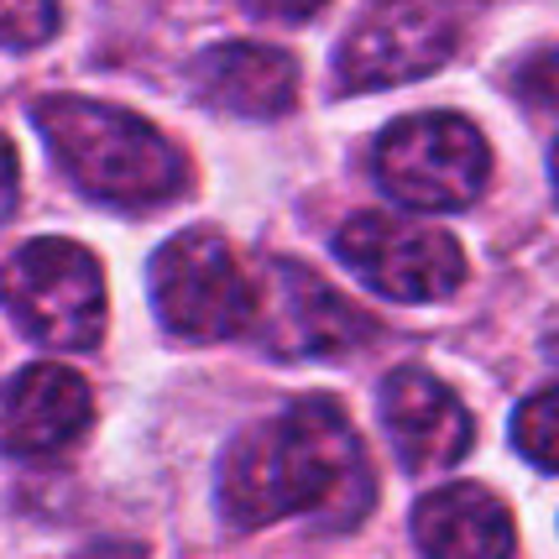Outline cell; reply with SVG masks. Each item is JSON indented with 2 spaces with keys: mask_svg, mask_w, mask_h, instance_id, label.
Instances as JSON below:
<instances>
[{
  "mask_svg": "<svg viewBox=\"0 0 559 559\" xmlns=\"http://www.w3.org/2000/svg\"><path fill=\"white\" fill-rule=\"evenodd\" d=\"M189 84L204 105L246 116V121H272L298 105V63H293V52L267 48V43L204 48L189 63Z\"/></svg>",
  "mask_w": 559,
  "mask_h": 559,
  "instance_id": "8fae6325",
  "label": "cell"
},
{
  "mask_svg": "<svg viewBox=\"0 0 559 559\" xmlns=\"http://www.w3.org/2000/svg\"><path fill=\"white\" fill-rule=\"evenodd\" d=\"M0 304L22 335L58 350H90L105 330V277L99 262L73 241H26L0 267Z\"/></svg>",
  "mask_w": 559,
  "mask_h": 559,
  "instance_id": "5b68a950",
  "label": "cell"
},
{
  "mask_svg": "<svg viewBox=\"0 0 559 559\" xmlns=\"http://www.w3.org/2000/svg\"><path fill=\"white\" fill-rule=\"evenodd\" d=\"M512 95L523 99L538 116L559 121V48H538L512 69Z\"/></svg>",
  "mask_w": 559,
  "mask_h": 559,
  "instance_id": "9a60e30c",
  "label": "cell"
},
{
  "mask_svg": "<svg viewBox=\"0 0 559 559\" xmlns=\"http://www.w3.org/2000/svg\"><path fill=\"white\" fill-rule=\"evenodd\" d=\"M230 5H236V11H246V16H257V22L298 26V22H314L330 0H230Z\"/></svg>",
  "mask_w": 559,
  "mask_h": 559,
  "instance_id": "2e32d148",
  "label": "cell"
},
{
  "mask_svg": "<svg viewBox=\"0 0 559 559\" xmlns=\"http://www.w3.org/2000/svg\"><path fill=\"white\" fill-rule=\"evenodd\" d=\"M549 168H555V199H559V142H555V157H549Z\"/></svg>",
  "mask_w": 559,
  "mask_h": 559,
  "instance_id": "ac0fdd59",
  "label": "cell"
},
{
  "mask_svg": "<svg viewBox=\"0 0 559 559\" xmlns=\"http://www.w3.org/2000/svg\"><path fill=\"white\" fill-rule=\"evenodd\" d=\"M58 32V0H0V48H43Z\"/></svg>",
  "mask_w": 559,
  "mask_h": 559,
  "instance_id": "5bb4252c",
  "label": "cell"
},
{
  "mask_svg": "<svg viewBox=\"0 0 559 559\" xmlns=\"http://www.w3.org/2000/svg\"><path fill=\"white\" fill-rule=\"evenodd\" d=\"M371 461L335 397H304L288 414L246 429L219 461V512L236 528L319 518L356 528L371 508Z\"/></svg>",
  "mask_w": 559,
  "mask_h": 559,
  "instance_id": "6da1fadb",
  "label": "cell"
},
{
  "mask_svg": "<svg viewBox=\"0 0 559 559\" xmlns=\"http://www.w3.org/2000/svg\"><path fill=\"white\" fill-rule=\"evenodd\" d=\"M465 32V0H366L335 52V79L350 95L414 84L450 63Z\"/></svg>",
  "mask_w": 559,
  "mask_h": 559,
  "instance_id": "277c9868",
  "label": "cell"
},
{
  "mask_svg": "<svg viewBox=\"0 0 559 559\" xmlns=\"http://www.w3.org/2000/svg\"><path fill=\"white\" fill-rule=\"evenodd\" d=\"M335 251L366 288L397 304H429L465 283V251L455 246V236L403 215L345 219Z\"/></svg>",
  "mask_w": 559,
  "mask_h": 559,
  "instance_id": "52a82bcc",
  "label": "cell"
},
{
  "mask_svg": "<svg viewBox=\"0 0 559 559\" xmlns=\"http://www.w3.org/2000/svg\"><path fill=\"white\" fill-rule=\"evenodd\" d=\"M16 210V152H11V142L0 136V219Z\"/></svg>",
  "mask_w": 559,
  "mask_h": 559,
  "instance_id": "e0dca14e",
  "label": "cell"
},
{
  "mask_svg": "<svg viewBox=\"0 0 559 559\" xmlns=\"http://www.w3.org/2000/svg\"><path fill=\"white\" fill-rule=\"evenodd\" d=\"M424 559H512V518L487 487H439L414 512Z\"/></svg>",
  "mask_w": 559,
  "mask_h": 559,
  "instance_id": "7c38bea8",
  "label": "cell"
},
{
  "mask_svg": "<svg viewBox=\"0 0 559 559\" xmlns=\"http://www.w3.org/2000/svg\"><path fill=\"white\" fill-rule=\"evenodd\" d=\"M95 414L84 377L69 366H26L0 388V450L5 455H52L84 435Z\"/></svg>",
  "mask_w": 559,
  "mask_h": 559,
  "instance_id": "30bf717a",
  "label": "cell"
},
{
  "mask_svg": "<svg viewBox=\"0 0 559 559\" xmlns=\"http://www.w3.org/2000/svg\"><path fill=\"white\" fill-rule=\"evenodd\" d=\"M382 424L408 471H444L471 450V414L424 366H397L382 382Z\"/></svg>",
  "mask_w": 559,
  "mask_h": 559,
  "instance_id": "9c48e42d",
  "label": "cell"
},
{
  "mask_svg": "<svg viewBox=\"0 0 559 559\" xmlns=\"http://www.w3.org/2000/svg\"><path fill=\"white\" fill-rule=\"evenodd\" d=\"M371 173L388 199L444 215V210H465L471 199H481L491 178V152L487 136L465 116L429 110V116H403L377 136Z\"/></svg>",
  "mask_w": 559,
  "mask_h": 559,
  "instance_id": "3957f363",
  "label": "cell"
},
{
  "mask_svg": "<svg viewBox=\"0 0 559 559\" xmlns=\"http://www.w3.org/2000/svg\"><path fill=\"white\" fill-rule=\"evenodd\" d=\"M32 121L43 131L52 163L73 178V189L110 210H157L173 194H183L178 146L121 105L48 95L32 105Z\"/></svg>",
  "mask_w": 559,
  "mask_h": 559,
  "instance_id": "7a4b0ae2",
  "label": "cell"
},
{
  "mask_svg": "<svg viewBox=\"0 0 559 559\" xmlns=\"http://www.w3.org/2000/svg\"><path fill=\"white\" fill-rule=\"evenodd\" d=\"M277 356H341L377 335V319L335 293L319 272L298 262H272L257 288V319Z\"/></svg>",
  "mask_w": 559,
  "mask_h": 559,
  "instance_id": "ba28073f",
  "label": "cell"
},
{
  "mask_svg": "<svg viewBox=\"0 0 559 559\" xmlns=\"http://www.w3.org/2000/svg\"><path fill=\"white\" fill-rule=\"evenodd\" d=\"M146 283H152V309L178 341H230L257 319V283L215 230L173 236L152 257Z\"/></svg>",
  "mask_w": 559,
  "mask_h": 559,
  "instance_id": "8992f818",
  "label": "cell"
},
{
  "mask_svg": "<svg viewBox=\"0 0 559 559\" xmlns=\"http://www.w3.org/2000/svg\"><path fill=\"white\" fill-rule=\"evenodd\" d=\"M512 444H518V455L528 465L559 476V388L534 392V397L518 403V414H512Z\"/></svg>",
  "mask_w": 559,
  "mask_h": 559,
  "instance_id": "4fadbf2b",
  "label": "cell"
}]
</instances>
